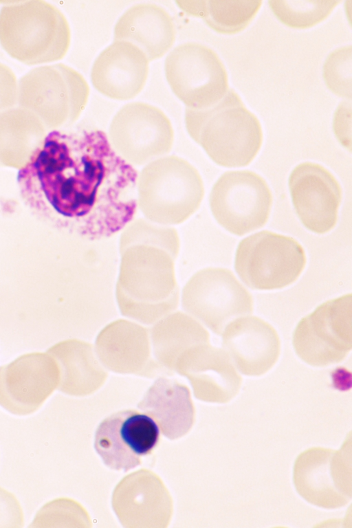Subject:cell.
Returning <instances> with one entry per match:
<instances>
[{"label":"cell","mask_w":352,"mask_h":528,"mask_svg":"<svg viewBox=\"0 0 352 528\" xmlns=\"http://www.w3.org/2000/svg\"><path fill=\"white\" fill-rule=\"evenodd\" d=\"M263 1H204L199 17L215 32L234 34L243 30L254 19Z\"/></svg>","instance_id":"obj_20"},{"label":"cell","mask_w":352,"mask_h":528,"mask_svg":"<svg viewBox=\"0 0 352 528\" xmlns=\"http://www.w3.org/2000/svg\"><path fill=\"white\" fill-rule=\"evenodd\" d=\"M210 208L218 223L229 232L243 236L263 227L273 204L271 190L251 170L224 173L214 184Z\"/></svg>","instance_id":"obj_6"},{"label":"cell","mask_w":352,"mask_h":528,"mask_svg":"<svg viewBox=\"0 0 352 528\" xmlns=\"http://www.w3.org/2000/svg\"><path fill=\"white\" fill-rule=\"evenodd\" d=\"M340 0H270L269 7L284 25L309 28L326 19Z\"/></svg>","instance_id":"obj_21"},{"label":"cell","mask_w":352,"mask_h":528,"mask_svg":"<svg viewBox=\"0 0 352 528\" xmlns=\"http://www.w3.org/2000/svg\"><path fill=\"white\" fill-rule=\"evenodd\" d=\"M322 77L331 92L344 99L351 100V45L336 47L327 55L322 66Z\"/></svg>","instance_id":"obj_22"},{"label":"cell","mask_w":352,"mask_h":528,"mask_svg":"<svg viewBox=\"0 0 352 528\" xmlns=\"http://www.w3.org/2000/svg\"><path fill=\"white\" fill-rule=\"evenodd\" d=\"M154 358L159 364L175 368L179 359L191 348L210 343L208 332L190 316L168 314L149 331Z\"/></svg>","instance_id":"obj_18"},{"label":"cell","mask_w":352,"mask_h":528,"mask_svg":"<svg viewBox=\"0 0 352 528\" xmlns=\"http://www.w3.org/2000/svg\"><path fill=\"white\" fill-rule=\"evenodd\" d=\"M164 70L173 92L188 109H208L230 89L221 58L201 43L188 42L175 47L166 58Z\"/></svg>","instance_id":"obj_5"},{"label":"cell","mask_w":352,"mask_h":528,"mask_svg":"<svg viewBox=\"0 0 352 528\" xmlns=\"http://www.w3.org/2000/svg\"><path fill=\"white\" fill-rule=\"evenodd\" d=\"M351 100L339 103L333 116V130L340 143L351 151Z\"/></svg>","instance_id":"obj_24"},{"label":"cell","mask_w":352,"mask_h":528,"mask_svg":"<svg viewBox=\"0 0 352 528\" xmlns=\"http://www.w3.org/2000/svg\"><path fill=\"white\" fill-rule=\"evenodd\" d=\"M96 350L102 364L116 372L147 375L159 368L151 355L149 330L131 321L107 324L96 339Z\"/></svg>","instance_id":"obj_14"},{"label":"cell","mask_w":352,"mask_h":528,"mask_svg":"<svg viewBox=\"0 0 352 528\" xmlns=\"http://www.w3.org/2000/svg\"><path fill=\"white\" fill-rule=\"evenodd\" d=\"M17 181L39 219L89 241L115 235L137 211L138 172L100 130L51 132Z\"/></svg>","instance_id":"obj_1"},{"label":"cell","mask_w":352,"mask_h":528,"mask_svg":"<svg viewBox=\"0 0 352 528\" xmlns=\"http://www.w3.org/2000/svg\"><path fill=\"white\" fill-rule=\"evenodd\" d=\"M223 332L225 352L243 374L263 375L277 362L280 351L278 335L262 319L240 318L230 322Z\"/></svg>","instance_id":"obj_12"},{"label":"cell","mask_w":352,"mask_h":528,"mask_svg":"<svg viewBox=\"0 0 352 528\" xmlns=\"http://www.w3.org/2000/svg\"><path fill=\"white\" fill-rule=\"evenodd\" d=\"M60 370L46 353L19 356L0 367V406L23 416L36 412L58 384Z\"/></svg>","instance_id":"obj_10"},{"label":"cell","mask_w":352,"mask_h":528,"mask_svg":"<svg viewBox=\"0 0 352 528\" xmlns=\"http://www.w3.org/2000/svg\"><path fill=\"white\" fill-rule=\"evenodd\" d=\"M160 429L154 420L135 410L114 412L98 425L94 448L113 470L127 472L142 463L158 444Z\"/></svg>","instance_id":"obj_9"},{"label":"cell","mask_w":352,"mask_h":528,"mask_svg":"<svg viewBox=\"0 0 352 528\" xmlns=\"http://www.w3.org/2000/svg\"><path fill=\"white\" fill-rule=\"evenodd\" d=\"M183 309L216 334L236 318L253 311L250 292L229 270L209 267L196 273L182 291Z\"/></svg>","instance_id":"obj_8"},{"label":"cell","mask_w":352,"mask_h":528,"mask_svg":"<svg viewBox=\"0 0 352 528\" xmlns=\"http://www.w3.org/2000/svg\"><path fill=\"white\" fill-rule=\"evenodd\" d=\"M116 296L122 316L153 324L176 309L179 288L166 260L136 255L124 261Z\"/></svg>","instance_id":"obj_3"},{"label":"cell","mask_w":352,"mask_h":528,"mask_svg":"<svg viewBox=\"0 0 352 528\" xmlns=\"http://www.w3.org/2000/svg\"><path fill=\"white\" fill-rule=\"evenodd\" d=\"M306 263L305 250L295 239L263 230L240 241L234 268L251 289L272 290L294 283Z\"/></svg>","instance_id":"obj_4"},{"label":"cell","mask_w":352,"mask_h":528,"mask_svg":"<svg viewBox=\"0 0 352 528\" xmlns=\"http://www.w3.org/2000/svg\"><path fill=\"white\" fill-rule=\"evenodd\" d=\"M189 132L217 164L236 168L250 164L263 140L261 124L232 88L213 106L186 108Z\"/></svg>","instance_id":"obj_2"},{"label":"cell","mask_w":352,"mask_h":528,"mask_svg":"<svg viewBox=\"0 0 352 528\" xmlns=\"http://www.w3.org/2000/svg\"><path fill=\"white\" fill-rule=\"evenodd\" d=\"M352 295L318 306L297 324L293 335L296 355L309 365L322 367L342 361L352 347Z\"/></svg>","instance_id":"obj_7"},{"label":"cell","mask_w":352,"mask_h":528,"mask_svg":"<svg viewBox=\"0 0 352 528\" xmlns=\"http://www.w3.org/2000/svg\"><path fill=\"white\" fill-rule=\"evenodd\" d=\"M324 459L312 461L307 452L300 456L294 470L296 487L312 504L325 508L341 507L351 498V473L347 472L350 468L340 452L324 450Z\"/></svg>","instance_id":"obj_16"},{"label":"cell","mask_w":352,"mask_h":528,"mask_svg":"<svg viewBox=\"0 0 352 528\" xmlns=\"http://www.w3.org/2000/svg\"><path fill=\"white\" fill-rule=\"evenodd\" d=\"M47 353L57 362L60 371L59 390L77 395L94 388L104 377L91 344L69 339L50 347Z\"/></svg>","instance_id":"obj_19"},{"label":"cell","mask_w":352,"mask_h":528,"mask_svg":"<svg viewBox=\"0 0 352 528\" xmlns=\"http://www.w3.org/2000/svg\"><path fill=\"white\" fill-rule=\"evenodd\" d=\"M175 368L188 375L197 397L228 402L239 393L241 377L228 354L210 343L194 346L179 359Z\"/></svg>","instance_id":"obj_15"},{"label":"cell","mask_w":352,"mask_h":528,"mask_svg":"<svg viewBox=\"0 0 352 528\" xmlns=\"http://www.w3.org/2000/svg\"><path fill=\"white\" fill-rule=\"evenodd\" d=\"M148 63L145 54L135 45L114 41L95 60L91 72L92 84L107 97L131 100L146 84Z\"/></svg>","instance_id":"obj_13"},{"label":"cell","mask_w":352,"mask_h":528,"mask_svg":"<svg viewBox=\"0 0 352 528\" xmlns=\"http://www.w3.org/2000/svg\"><path fill=\"white\" fill-rule=\"evenodd\" d=\"M288 185L295 211L307 230L322 234L335 228L342 188L328 169L311 162L300 163L291 172Z\"/></svg>","instance_id":"obj_11"},{"label":"cell","mask_w":352,"mask_h":528,"mask_svg":"<svg viewBox=\"0 0 352 528\" xmlns=\"http://www.w3.org/2000/svg\"><path fill=\"white\" fill-rule=\"evenodd\" d=\"M176 30L169 13L154 3H139L126 10L118 20L114 41L137 46L149 61L163 56L175 41Z\"/></svg>","instance_id":"obj_17"},{"label":"cell","mask_w":352,"mask_h":528,"mask_svg":"<svg viewBox=\"0 0 352 528\" xmlns=\"http://www.w3.org/2000/svg\"><path fill=\"white\" fill-rule=\"evenodd\" d=\"M23 525V513L18 500L0 487V528H21Z\"/></svg>","instance_id":"obj_23"}]
</instances>
